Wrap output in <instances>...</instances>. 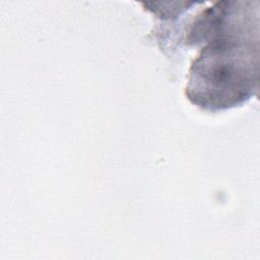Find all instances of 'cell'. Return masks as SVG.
<instances>
[{
    "instance_id": "1",
    "label": "cell",
    "mask_w": 260,
    "mask_h": 260,
    "mask_svg": "<svg viewBox=\"0 0 260 260\" xmlns=\"http://www.w3.org/2000/svg\"><path fill=\"white\" fill-rule=\"evenodd\" d=\"M216 2L187 29V45L205 44L189 69L186 95L214 111L235 107L253 94L258 75V7Z\"/></svg>"
}]
</instances>
